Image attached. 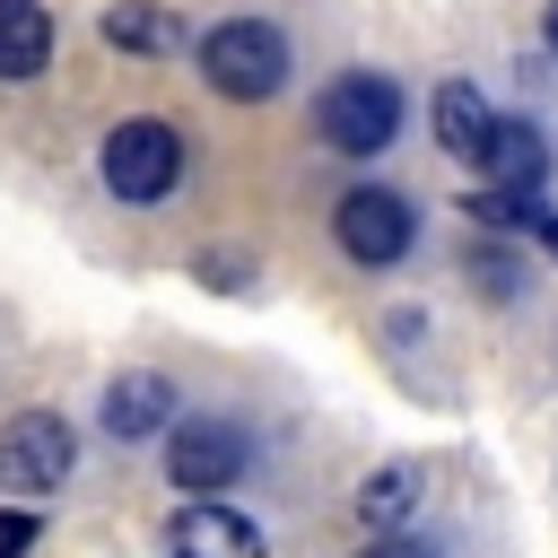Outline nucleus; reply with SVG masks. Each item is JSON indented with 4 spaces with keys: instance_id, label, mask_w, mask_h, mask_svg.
<instances>
[{
    "instance_id": "1",
    "label": "nucleus",
    "mask_w": 558,
    "mask_h": 558,
    "mask_svg": "<svg viewBox=\"0 0 558 558\" xmlns=\"http://www.w3.org/2000/svg\"><path fill=\"white\" fill-rule=\"evenodd\" d=\"M201 78L235 105H262V96L288 87V35L270 17H227V26L201 35Z\"/></svg>"
},
{
    "instance_id": "19",
    "label": "nucleus",
    "mask_w": 558,
    "mask_h": 558,
    "mask_svg": "<svg viewBox=\"0 0 558 558\" xmlns=\"http://www.w3.org/2000/svg\"><path fill=\"white\" fill-rule=\"evenodd\" d=\"M549 52H558V0H549Z\"/></svg>"
},
{
    "instance_id": "12",
    "label": "nucleus",
    "mask_w": 558,
    "mask_h": 558,
    "mask_svg": "<svg viewBox=\"0 0 558 558\" xmlns=\"http://www.w3.org/2000/svg\"><path fill=\"white\" fill-rule=\"evenodd\" d=\"M105 44H122V52H174L183 17L157 9V0H122V9H105Z\"/></svg>"
},
{
    "instance_id": "4",
    "label": "nucleus",
    "mask_w": 558,
    "mask_h": 558,
    "mask_svg": "<svg viewBox=\"0 0 558 558\" xmlns=\"http://www.w3.org/2000/svg\"><path fill=\"white\" fill-rule=\"evenodd\" d=\"M331 235H340V253H349V262H366V270H392V262L410 253L418 218H410V201H401V192H384V183H357V192L331 209Z\"/></svg>"
},
{
    "instance_id": "3",
    "label": "nucleus",
    "mask_w": 558,
    "mask_h": 558,
    "mask_svg": "<svg viewBox=\"0 0 558 558\" xmlns=\"http://www.w3.org/2000/svg\"><path fill=\"white\" fill-rule=\"evenodd\" d=\"M174 174H183V131H174V122L140 113V122H113V131H105V192H122V201H166Z\"/></svg>"
},
{
    "instance_id": "16",
    "label": "nucleus",
    "mask_w": 558,
    "mask_h": 558,
    "mask_svg": "<svg viewBox=\"0 0 558 558\" xmlns=\"http://www.w3.org/2000/svg\"><path fill=\"white\" fill-rule=\"evenodd\" d=\"M357 558H436V549H427V541H410V532H384V541H366Z\"/></svg>"
},
{
    "instance_id": "10",
    "label": "nucleus",
    "mask_w": 558,
    "mask_h": 558,
    "mask_svg": "<svg viewBox=\"0 0 558 558\" xmlns=\"http://www.w3.org/2000/svg\"><path fill=\"white\" fill-rule=\"evenodd\" d=\"M52 61V17L44 0H0V78H35Z\"/></svg>"
},
{
    "instance_id": "13",
    "label": "nucleus",
    "mask_w": 558,
    "mask_h": 558,
    "mask_svg": "<svg viewBox=\"0 0 558 558\" xmlns=\"http://www.w3.org/2000/svg\"><path fill=\"white\" fill-rule=\"evenodd\" d=\"M410 506H418V471H410V462H384V471H375V480L357 488V514H366L375 532H392V523H401Z\"/></svg>"
},
{
    "instance_id": "17",
    "label": "nucleus",
    "mask_w": 558,
    "mask_h": 558,
    "mask_svg": "<svg viewBox=\"0 0 558 558\" xmlns=\"http://www.w3.org/2000/svg\"><path fill=\"white\" fill-rule=\"evenodd\" d=\"M26 541H35V523L9 506V514H0V558H26Z\"/></svg>"
},
{
    "instance_id": "11",
    "label": "nucleus",
    "mask_w": 558,
    "mask_h": 558,
    "mask_svg": "<svg viewBox=\"0 0 558 558\" xmlns=\"http://www.w3.org/2000/svg\"><path fill=\"white\" fill-rule=\"evenodd\" d=\"M488 122H497V113L480 105V87H462V78H445V87H436V148H445V157H471V166H480Z\"/></svg>"
},
{
    "instance_id": "15",
    "label": "nucleus",
    "mask_w": 558,
    "mask_h": 558,
    "mask_svg": "<svg viewBox=\"0 0 558 558\" xmlns=\"http://www.w3.org/2000/svg\"><path fill=\"white\" fill-rule=\"evenodd\" d=\"M471 279H480V296H514V262H506V253H480Z\"/></svg>"
},
{
    "instance_id": "8",
    "label": "nucleus",
    "mask_w": 558,
    "mask_h": 558,
    "mask_svg": "<svg viewBox=\"0 0 558 558\" xmlns=\"http://www.w3.org/2000/svg\"><path fill=\"white\" fill-rule=\"evenodd\" d=\"M480 166H488L497 192H541V174H549V140H541L532 122H488Z\"/></svg>"
},
{
    "instance_id": "18",
    "label": "nucleus",
    "mask_w": 558,
    "mask_h": 558,
    "mask_svg": "<svg viewBox=\"0 0 558 558\" xmlns=\"http://www.w3.org/2000/svg\"><path fill=\"white\" fill-rule=\"evenodd\" d=\"M532 235H541V244L558 253V209H541V201H532Z\"/></svg>"
},
{
    "instance_id": "2",
    "label": "nucleus",
    "mask_w": 558,
    "mask_h": 558,
    "mask_svg": "<svg viewBox=\"0 0 558 558\" xmlns=\"http://www.w3.org/2000/svg\"><path fill=\"white\" fill-rule=\"evenodd\" d=\"M314 131H323V148H340V157H375V148L401 140V87H392L384 70H349V78L323 87Z\"/></svg>"
},
{
    "instance_id": "14",
    "label": "nucleus",
    "mask_w": 558,
    "mask_h": 558,
    "mask_svg": "<svg viewBox=\"0 0 558 558\" xmlns=\"http://www.w3.org/2000/svg\"><path fill=\"white\" fill-rule=\"evenodd\" d=\"M462 209H471L480 227H532V192H497V183H488V192H471Z\"/></svg>"
},
{
    "instance_id": "7",
    "label": "nucleus",
    "mask_w": 558,
    "mask_h": 558,
    "mask_svg": "<svg viewBox=\"0 0 558 558\" xmlns=\"http://www.w3.org/2000/svg\"><path fill=\"white\" fill-rule=\"evenodd\" d=\"M166 549H174V558H262V532H253L235 506L192 497V506L166 523Z\"/></svg>"
},
{
    "instance_id": "6",
    "label": "nucleus",
    "mask_w": 558,
    "mask_h": 558,
    "mask_svg": "<svg viewBox=\"0 0 558 558\" xmlns=\"http://www.w3.org/2000/svg\"><path fill=\"white\" fill-rule=\"evenodd\" d=\"M70 462H78V445H70V427H61L52 410H26V418L0 436V488H9V497H44V488H61Z\"/></svg>"
},
{
    "instance_id": "9",
    "label": "nucleus",
    "mask_w": 558,
    "mask_h": 558,
    "mask_svg": "<svg viewBox=\"0 0 558 558\" xmlns=\"http://www.w3.org/2000/svg\"><path fill=\"white\" fill-rule=\"evenodd\" d=\"M166 418H174V384H166V375H113V384H105V427H113L122 445L157 436Z\"/></svg>"
},
{
    "instance_id": "5",
    "label": "nucleus",
    "mask_w": 558,
    "mask_h": 558,
    "mask_svg": "<svg viewBox=\"0 0 558 558\" xmlns=\"http://www.w3.org/2000/svg\"><path fill=\"white\" fill-rule=\"evenodd\" d=\"M235 471H244V427L235 418H174V436H166V480L174 488L218 497V488H235Z\"/></svg>"
}]
</instances>
